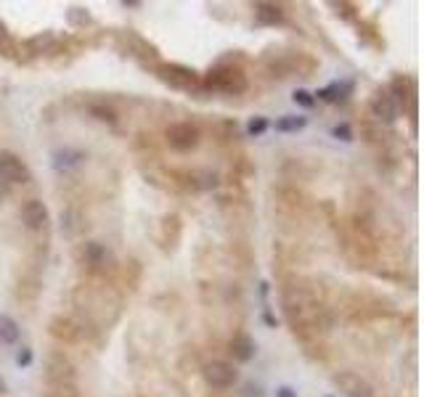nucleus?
I'll use <instances>...</instances> for the list:
<instances>
[{"mask_svg": "<svg viewBox=\"0 0 424 397\" xmlns=\"http://www.w3.org/2000/svg\"><path fill=\"white\" fill-rule=\"evenodd\" d=\"M204 88L221 90V93H244V90H247V74H244L239 67L221 64V67H215V69L207 72Z\"/></svg>", "mask_w": 424, "mask_h": 397, "instance_id": "nucleus-1", "label": "nucleus"}, {"mask_svg": "<svg viewBox=\"0 0 424 397\" xmlns=\"http://www.w3.org/2000/svg\"><path fill=\"white\" fill-rule=\"evenodd\" d=\"M77 371L64 352H48L45 355V384H74Z\"/></svg>", "mask_w": 424, "mask_h": 397, "instance_id": "nucleus-2", "label": "nucleus"}, {"mask_svg": "<svg viewBox=\"0 0 424 397\" xmlns=\"http://www.w3.org/2000/svg\"><path fill=\"white\" fill-rule=\"evenodd\" d=\"M0 178L6 180L9 186H16V183H30L32 172L19 154L3 149L0 151Z\"/></svg>", "mask_w": 424, "mask_h": 397, "instance_id": "nucleus-3", "label": "nucleus"}, {"mask_svg": "<svg viewBox=\"0 0 424 397\" xmlns=\"http://www.w3.org/2000/svg\"><path fill=\"white\" fill-rule=\"evenodd\" d=\"M167 143H170V149L181 151H191L199 146V128L194 125V122H175L167 128Z\"/></svg>", "mask_w": 424, "mask_h": 397, "instance_id": "nucleus-4", "label": "nucleus"}, {"mask_svg": "<svg viewBox=\"0 0 424 397\" xmlns=\"http://www.w3.org/2000/svg\"><path fill=\"white\" fill-rule=\"evenodd\" d=\"M332 381L345 397H374L372 381L364 379L361 374H355V371H340V374H334Z\"/></svg>", "mask_w": 424, "mask_h": 397, "instance_id": "nucleus-5", "label": "nucleus"}, {"mask_svg": "<svg viewBox=\"0 0 424 397\" xmlns=\"http://www.w3.org/2000/svg\"><path fill=\"white\" fill-rule=\"evenodd\" d=\"M202 376L204 381L215 389H228L236 384V379H239V371L231 366V363H225V360H212L207 366L202 368Z\"/></svg>", "mask_w": 424, "mask_h": 397, "instance_id": "nucleus-6", "label": "nucleus"}, {"mask_svg": "<svg viewBox=\"0 0 424 397\" xmlns=\"http://www.w3.org/2000/svg\"><path fill=\"white\" fill-rule=\"evenodd\" d=\"M157 74H160L164 82H170L172 88H181V90L199 88L196 72L186 69V67H178V64H162V67H157Z\"/></svg>", "mask_w": 424, "mask_h": 397, "instance_id": "nucleus-7", "label": "nucleus"}, {"mask_svg": "<svg viewBox=\"0 0 424 397\" xmlns=\"http://www.w3.org/2000/svg\"><path fill=\"white\" fill-rule=\"evenodd\" d=\"M372 114L379 122H384V125H393L398 119V106H395L393 96L387 90H376L372 96Z\"/></svg>", "mask_w": 424, "mask_h": 397, "instance_id": "nucleus-8", "label": "nucleus"}, {"mask_svg": "<svg viewBox=\"0 0 424 397\" xmlns=\"http://www.w3.org/2000/svg\"><path fill=\"white\" fill-rule=\"evenodd\" d=\"M21 220H24V225L30 230H40L48 225V207L43 204L40 198H30V201H24V207H21Z\"/></svg>", "mask_w": 424, "mask_h": 397, "instance_id": "nucleus-9", "label": "nucleus"}, {"mask_svg": "<svg viewBox=\"0 0 424 397\" xmlns=\"http://www.w3.org/2000/svg\"><path fill=\"white\" fill-rule=\"evenodd\" d=\"M82 334H85V328L77 320H72V318L59 315L51 320V337L61 339V342H69V345L72 342H80Z\"/></svg>", "mask_w": 424, "mask_h": 397, "instance_id": "nucleus-10", "label": "nucleus"}, {"mask_svg": "<svg viewBox=\"0 0 424 397\" xmlns=\"http://www.w3.org/2000/svg\"><path fill=\"white\" fill-rule=\"evenodd\" d=\"M257 352V345H255V339L250 334H236L231 339V355L239 360V363H250Z\"/></svg>", "mask_w": 424, "mask_h": 397, "instance_id": "nucleus-11", "label": "nucleus"}, {"mask_svg": "<svg viewBox=\"0 0 424 397\" xmlns=\"http://www.w3.org/2000/svg\"><path fill=\"white\" fill-rule=\"evenodd\" d=\"M106 259H109V255H106V249H104L101 244L91 241V244L82 247V262H85L91 270H104Z\"/></svg>", "mask_w": 424, "mask_h": 397, "instance_id": "nucleus-12", "label": "nucleus"}, {"mask_svg": "<svg viewBox=\"0 0 424 397\" xmlns=\"http://www.w3.org/2000/svg\"><path fill=\"white\" fill-rule=\"evenodd\" d=\"M387 93L393 96L395 106H398V104H403L406 106V104H411V101H414V82H411L408 77H395Z\"/></svg>", "mask_w": 424, "mask_h": 397, "instance_id": "nucleus-13", "label": "nucleus"}, {"mask_svg": "<svg viewBox=\"0 0 424 397\" xmlns=\"http://www.w3.org/2000/svg\"><path fill=\"white\" fill-rule=\"evenodd\" d=\"M255 19L260 24H281L284 11L281 6H273V3H257L255 6Z\"/></svg>", "mask_w": 424, "mask_h": 397, "instance_id": "nucleus-14", "label": "nucleus"}, {"mask_svg": "<svg viewBox=\"0 0 424 397\" xmlns=\"http://www.w3.org/2000/svg\"><path fill=\"white\" fill-rule=\"evenodd\" d=\"M16 342H19V323L0 313V345H16Z\"/></svg>", "mask_w": 424, "mask_h": 397, "instance_id": "nucleus-15", "label": "nucleus"}, {"mask_svg": "<svg viewBox=\"0 0 424 397\" xmlns=\"http://www.w3.org/2000/svg\"><path fill=\"white\" fill-rule=\"evenodd\" d=\"M305 125H308L305 117H300V114H286V117H281L276 122V130H279V133H297V130H303Z\"/></svg>", "mask_w": 424, "mask_h": 397, "instance_id": "nucleus-16", "label": "nucleus"}, {"mask_svg": "<svg viewBox=\"0 0 424 397\" xmlns=\"http://www.w3.org/2000/svg\"><path fill=\"white\" fill-rule=\"evenodd\" d=\"M82 154L80 151H69V149H64V151H56V167L59 169H69V167H77L82 162Z\"/></svg>", "mask_w": 424, "mask_h": 397, "instance_id": "nucleus-17", "label": "nucleus"}, {"mask_svg": "<svg viewBox=\"0 0 424 397\" xmlns=\"http://www.w3.org/2000/svg\"><path fill=\"white\" fill-rule=\"evenodd\" d=\"M45 397H80V392H77L74 384H48Z\"/></svg>", "mask_w": 424, "mask_h": 397, "instance_id": "nucleus-18", "label": "nucleus"}, {"mask_svg": "<svg viewBox=\"0 0 424 397\" xmlns=\"http://www.w3.org/2000/svg\"><path fill=\"white\" fill-rule=\"evenodd\" d=\"M345 90H350V85H340V82H332V85H326L323 90H318V99H323V101H337V99H342Z\"/></svg>", "mask_w": 424, "mask_h": 397, "instance_id": "nucleus-19", "label": "nucleus"}, {"mask_svg": "<svg viewBox=\"0 0 424 397\" xmlns=\"http://www.w3.org/2000/svg\"><path fill=\"white\" fill-rule=\"evenodd\" d=\"M91 114H96V119L109 122V125H114V122H117V114H114V109H109V106H101V104H93Z\"/></svg>", "mask_w": 424, "mask_h": 397, "instance_id": "nucleus-20", "label": "nucleus"}, {"mask_svg": "<svg viewBox=\"0 0 424 397\" xmlns=\"http://www.w3.org/2000/svg\"><path fill=\"white\" fill-rule=\"evenodd\" d=\"M265 130H268V119L265 117H255V119H250V125H247V133L255 135V138H257V135H263Z\"/></svg>", "mask_w": 424, "mask_h": 397, "instance_id": "nucleus-21", "label": "nucleus"}, {"mask_svg": "<svg viewBox=\"0 0 424 397\" xmlns=\"http://www.w3.org/2000/svg\"><path fill=\"white\" fill-rule=\"evenodd\" d=\"M292 99H294V104H300V106H305V109H311V106L316 104V99L308 93V90H294Z\"/></svg>", "mask_w": 424, "mask_h": 397, "instance_id": "nucleus-22", "label": "nucleus"}, {"mask_svg": "<svg viewBox=\"0 0 424 397\" xmlns=\"http://www.w3.org/2000/svg\"><path fill=\"white\" fill-rule=\"evenodd\" d=\"M334 135H337V138L340 140H353V130H350V125H337V128H334Z\"/></svg>", "mask_w": 424, "mask_h": 397, "instance_id": "nucleus-23", "label": "nucleus"}, {"mask_svg": "<svg viewBox=\"0 0 424 397\" xmlns=\"http://www.w3.org/2000/svg\"><path fill=\"white\" fill-rule=\"evenodd\" d=\"M16 363H19V366H30V363H32V350L30 347H21L19 355H16Z\"/></svg>", "mask_w": 424, "mask_h": 397, "instance_id": "nucleus-24", "label": "nucleus"}, {"mask_svg": "<svg viewBox=\"0 0 424 397\" xmlns=\"http://www.w3.org/2000/svg\"><path fill=\"white\" fill-rule=\"evenodd\" d=\"M276 397H297V392L292 387H279L276 389Z\"/></svg>", "mask_w": 424, "mask_h": 397, "instance_id": "nucleus-25", "label": "nucleus"}, {"mask_svg": "<svg viewBox=\"0 0 424 397\" xmlns=\"http://www.w3.org/2000/svg\"><path fill=\"white\" fill-rule=\"evenodd\" d=\"M6 194H9V183H6V180L0 178V198L6 196Z\"/></svg>", "mask_w": 424, "mask_h": 397, "instance_id": "nucleus-26", "label": "nucleus"}, {"mask_svg": "<svg viewBox=\"0 0 424 397\" xmlns=\"http://www.w3.org/2000/svg\"><path fill=\"white\" fill-rule=\"evenodd\" d=\"M3 392H6V381H3V379H0V395H3Z\"/></svg>", "mask_w": 424, "mask_h": 397, "instance_id": "nucleus-27", "label": "nucleus"}, {"mask_svg": "<svg viewBox=\"0 0 424 397\" xmlns=\"http://www.w3.org/2000/svg\"><path fill=\"white\" fill-rule=\"evenodd\" d=\"M323 397H332V395H323Z\"/></svg>", "mask_w": 424, "mask_h": 397, "instance_id": "nucleus-28", "label": "nucleus"}]
</instances>
